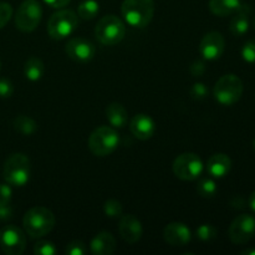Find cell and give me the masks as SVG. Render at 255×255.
Masks as SVG:
<instances>
[{
    "label": "cell",
    "instance_id": "6da1fadb",
    "mask_svg": "<svg viewBox=\"0 0 255 255\" xmlns=\"http://www.w3.org/2000/svg\"><path fill=\"white\" fill-rule=\"evenodd\" d=\"M54 213L46 207H32L31 209L25 213L22 219L25 233L31 238H41L46 236L55 227Z\"/></svg>",
    "mask_w": 255,
    "mask_h": 255
},
{
    "label": "cell",
    "instance_id": "7a4b0ae2",
    "mask_svg": "<svg viewBox=\"0 0 255 255\" xmlns=\"http://www.w3.org/2000/svg\"><path fill=\"white\" fill-rule=\"evenodd\" d=\"M125 21L132 27L142 29L151 22L154 14L153 0H124L121 6Z\"/></svg>",
    "mask_w": 255,
    "mask_h": 255
},
{
    "label": "cell",
    "instance_id": "3957f363",
    "mask_svg": "<svg viewBox=\"0 0 255 255\" xmlns=\"http://www.w3.org/2000/svg\"><path fill=\"white\" fill-rule=\"evenodd\" d=\"M31 166L27 156L14 153L6 159L2 169V176L7 184L14 187H24L29 182Z\"/></svg>",
    "mask_w": 255,
    "mask_h": 255
},
{
    "label": "cell",
    "instance_id": "277c9868",
    "mask_svg": "<svg viewBox=\"0 0 255 255\" xmlns=\"http://www.w3.org/2000/svg\"><path fill=\"white\" fill-rule=\"evenodd\" d=\"M95 35L102 45L112 46L124 40L126 35V26L116 15H106L97 22Z\"/></svg>",
    "mask_w": 255,
    "mask_h": 255
},
{
    "label": "cell",
    "instance_id": "5b68a950",
    "mask_svg": "<svg viewBox=\"0 0 255 255\" xmlns=\"http://www.w3.org/2000/svg\"><path fill=\"white\" fill-rule=\"evenodd\" d=\"M243 90V82L237 75L227 74L217 81L213 95L221 105L232 106L241 100Z\"/></svg>",
    "mask_w": 255,
    "mask_h": 255
},
{
    "label": "cell",
    "instance_id": "8992f818",
    "mask_svg": "<svg viewBox=\"0 0 255 255\" xmlns=\"http://www.w3.org/2000/svg\"><path fill=\"white\" fill-rule=\"evenodd\" d=\"M120 142L119 133L112 127L101 126L95 129L89 138V148L95 156L105 157L117 148Z\"/></svg>",
    "mask_w": 255,
    "mask_h": 255
},
{
    "label": "cell",
    "instance_id": "52a82bcc",
    "mask_svg": "<svg viewBox=\"0 0 255 255\" xmlns=\"http://www.w3.org/2000/svg\"><path fill=\"white\" fill-rule=\"evenodd\" d=\"M79 26V16L72 10H59L51 15L47 22V32L55 40L70 36Z\"/></svg>",
    "mask_w": 255,
    "mask_h": 255
},
{
    "label": "cell",
    "instance_id": "ba28073f",
    "mask_svg": "<svg viewBox=\"0 0 255 255\" xmlns=\"http://www.w3.org/2000/svg\"><path fill=\"white\" fill-rule=\"evenodd\" d=\"M172 168L177 178L182 181H194L203 173L204 166L198 154L187 152V153L179 154L174 159Z\"/></svg>",
    "mask_w": 255,
    "mask_h": 255
},
{
    "label": "cell",
    "instance_id": "9c48e42d",
    "mask_svg": "<svg viewBox=\"0 0 255 255\" xmlns=\"http://www.w3.org/2000/svg\"><path fill=\"white\" fill-rule=\"evenodd\" d=\"M41 16L42 9L37 0H24L15 14V25L20 31L31 32L40 24Z\"/></svg>",
    "mask_w": 255,
    "mask_h": 255
},
{
    "label": "cell",
    "instance_id": "30bf717a",
    "mask_svg": "<svg viewBox=\"0 0 255 255\" xmlns=\"http://www.w3.org/2000/svg\"><path fill=\"white\" fill-rule=\"evenodd\" d=\"M26 247L25 233L16 226H6L0 231V248L7 255H20Z\"/></svg>",
    "mask_w": 255,
    "mask_h": 255
},
{
    "label": "cell",
    "instance_id": "8fae6325",
    "mask_svg": "<svg viewBox=\"0 0 255 255\" xmlns=\"http://www.w3.org/2000/svg\"><path fill=\"white\" fill-rule=\"evenodd\" d=\"M229 238L234 244H246L255 236V218L251 214H241L229 227Z\"/></svg>",
    "mask_w": 255,
    "mask_h": 255
},
{
    "label": "cell",
    "instance_id": "7c38bea8",
    "mask_svg": "<svg viewBox=\"0 0 255 255\" xmlns=\"http://www.w3.org/2000/svg\"><path fill=\"white\" fill-rule=\"evenodd\" d=\"M226 49V40L224 36L218 31H211L206 34L199 44V51L203 59L217 60L223 55Z\"/></svg>",
    "mask_w": 255,
    "mask_h": 255
},
{
    "label": "cell",
    "instance_id": "4fadbf2b",
    "mask_svg": "<svg viewBox=\"0 0 255 255\" xmlns=\"http://www.w3.org/2000/svg\"><path fill=\"white\" fill-rule=\"evenodd\" d=\"M95 49L91 41L82 37H74L66 45V54L71 60L77 62H87L94 59Z\"/></svg>",
    "mask_w": 255,
    "mask_h": 255
},
{
    "label": "cell",
    "instance_id": "5bb4252c",
    "mask_svg": "<svg viewBox=\"0 0 255 255\" xmlns=\"http://www.w3.org/2000/svg\"><path fill=\"white\" fill-rule=\"evenodd\" d=\"M119 232L120 236L122 237L125 242L133 244L141 239L143 228H142L141 222L133 214H126V216H122L121 219H120Z\"/></svg>",
    "mask_w": 255,
    "mask_h": 255
},
{
    "label": "cell",
    "instance_id": "9a60e30c",
    "mask_svg": "<svg viewBox=\"0 0 255 255\" xmlns=\"http://www.w3.org/2000/svg\"><path fill=\"white\" fill-rule=\"evenodd\" d=\"M163 238L169 246L184 247L191 242L192 234L188 227L179 222L169 223L163 231Z\"/></svg>",
    "mask_w": 255,
    "mask_h": 255
},
{
    "label": "cell",
    "instance_id": "2e32d148",
    "mask_svg": "<svg viewBox=\"0 0 255 255\" xmlns=\"http://www.w3.org/2000/svg\"><path fill=\"white\" fill-rule=\"evenodd\" d=\"M129 129L132 134L137 137L141 141H147L151 138L156 131V125L154 121L148 116V115L139 114L136 115L129 122Z\"/></svg>",
    "mask_w": 255,
    "mask_h": 255
},
{
    "label": "cell",
    "instance_id": "e0dca14e",
    "mask_svg": "<svg viewBox=\"0 0 255 255\" xmlns=\"http://www.w3.org/2000/svg\"><path fill=\"white\" fill-rule=\"evenodd\" d=\"M232 159L224 153L213 154L207 162V172L213 178H223L231 172Z\"/></svg>",
    "mask_w": 255,
    "mask_h": 255
},
{
    "label": "cell",
    "instance_id": "ac0fdd59",
    "mask_svg": "<svg viewBox=\"0 0 255 255\" xmlns=\"http://www.w3.org/2000/svg\"><path fill=\"white\" fill-rule=\"evenodd\" d=\"M90 249L95 255H111L116 249V239L109 232H101L91 241Z\"/></svg>",
    "mask_w": 255,
    "mask_h": 255
},
{
    "label": "cell",
    "instance_id": "d6986e66",
    "mask_svg": "<svg viewBox=\"0 0 255 255\" xmlns=\"http://www.w3.org/2000/svg\"><path fill=\"white\" fill-rule=\"evenodd\" d=\"M251 11L252 9L249 5L242 4L238 11L234 12V16L231 21V26H229V30H231V32L234 36H243V35L248 32Z\"/></svg>",
    "mask_w": 255,
    "mask_h": 255
},
{
    "label": "cell",
    "instance_id": "ffe728a7",
    "mask_svg": "<svg viewBox=\"0 0 255 255\" xmlns=\"http://www.w3.org/2000/svg\"><path fill=\"white\" fill-rule=\"evenodd\" d=\"M106 117L111 126L116 128H124L128 122L127 110L119 102H112L106 107Z\"/></svg>",
    "mask_w": 255,
    "mask_h": 255
},
{
    "label": "cell",
    "instance_id": "44dd1931",
    "mask_svg": "<svg viewBox=\"0 0 255 255\" xmlns=\"http://www.w3.org/2000/svg\"><path fill=\"white\" fill-rule=\"evenodd\" d=\"M242 6L241 0H209V10L217 16H228Z\"/></svg>",
    "mask_w": 255,
    "mask_h": 255
},
{
    "label": "cell",
    "instance_id": "7402d4cb",
    "mask_svg": "<svg viewBox=\"0 0 255 255\" xmlns=\"http://www.w3.org/2000/svg\"><path fill=\"white\" fill-rule=\"evenodd\" d=\"M45 72V65L39 57H30L24 65V74L30 81H39Z\"/></svg>",
    "mask_w": 255,
    "mask_h": 255
},
{
    "label": "cell",
    "instance_id": "603a6c76",
    "mask_svg": "<svg viewBox=\"0 0 255 255\" xmlns=\"http://www.w3.org/2000/svg\"><path fill=\"white\" fill-rule=\"evenodd\" d=\"M14 127L19 133L24 136H30L37 129L36 122L31 117L25 116V115H20L14 120Z\"/></svg>",
    "mask_w": 255,
    "mask_h": 255
},
{
    "label": "cell",
    "instance_id": "cb8c5ba5",
    "mask_svg": "<svg viewBox=\"0 0 255 255\" xmlns=\"http://www.w3.org/2000/svg\"><path fill=\"white\" fill-rule=\"evenodd\" d=\"M100 11V5L96 0H84L77 7V14L81 19L91 20L97 16Z\"/></svg>",
    "mask_w": 255,
    "mask_h": 255
},
{
    "label": "cell",
    "instance_id": "d4e9b609",
    "mask_svg": "<svg viewBox=\"0 0 255 255\" xmlns=\"http://www.w3.org/2000/svg\"><path fill=\"white\" fill-rule=\"evenodd\" d=\"M217 183L214 182L213 177H206L202 178L197 184V192L203 198H212L217 193Z\"/></svg>",
    "mask_w": 255,
    "mask_h": 255
},
{
    "label": "cell",
    "instance_id": "484cf974",
    "mask_svg": "<svg viewBox=\"0 0 255 255\" xmlns=\"http://www.w3.org/2000/svg\"><path fill=\"white\" fill-rule=\"evenodd\" d=\"M104 212L109 218H119L122 216V204L116 199H109L105 202Z\"/></svg>",
    "mask_w": 255,
    "mask_h": 255
},
{
    "label": "cell",
    "instance_id": "4316f807",
    "mask_svg": "<svg viewBox=\"0 0 255 255\" xmlns=\"http://www.w3.org/2000/svg\"><path fill=\"white\" fill-rule=\"evenodd\" d=\"M217 234H218V232H217L216 227H213L212 224H202L197 229V237L203 242L212 241V239L216 238Z\"/></svg>",
    "mask_w": 255,
    "mask_h": 255
},
{
    "label": "cell",
    "instance_id": "83f0119b",
    "mask_svg": "<svg viewBox=\"0 0 255 255\" xmlns=\"http://www.w3.org/2000/svg\"><path fill=\"white\" fill-rule=\"evenodd\" d=\"M56 252V247L51 242L40 241L34 246V254L36 255H55Z\"/></svg>",
    "mask_w": 255,
    "mask_h": 255
},
{
    "label": "cell",
    "instance_id": "f1b7e54d",
    "mask_svg": "<svg viewBox=\"0 0 255 255\" xmlns=\"http://www.w3.org/2000/svg\"><path fill=\"white\" fill-rule=\"evenodd\" d=\"M86 246H85V243H82L81 241L71 242V243L67 244L66 249H65V253L67 255H84L86 254Z\"/></svg>",
    "mask_w": 255,
    "mask_h": 255
},
{
    "label": "cell",
    "instance_id": "f546056e",
    "mask_svg": "<svg viewBox=\"0 0 255 255\" xmlns=\"http://www.w3.org/2000/svg\"><path fill=\"white\" fill-rule=\"evenodd\" d=\"M242 57L247 62L255 64V40H251L244 44L243 49H242Z\"/></svg>",
    "mask_w": 255,
    "mask_h": 255
},
{
    "label": "cell",
    "instance_id": "4dcf8cb0",
    "mask_svg": "<svg viewBox=\"0 0 255 255\" xmlns=\"http://www.w3.org/2000/svg\"><path fill=\"white\" fill-rule=\"evenodd\" d=\"M12 15L11 5L7 2H0V29L9 22Z\"/></svg>",
    "mask_w": 255,
    "mask_h": 255
},
{
    "label": "cell",
    "instance_id": "1f68e13d",
    "mask_svg": "<svg viewBox=\"0 0 255 255\" xmlns=\"http://www.w3.org/2000/svg\"><path fill=\"white\" fill-rule=\"evenodd\" d=\"M208 95V89L202 82H196L191 89V96L194 100H203Z\"/></svg>",
    "mask_w": 255,
    "mask_h": 255
},
{
    "label": "cell",
    "instance_id": "d6a6232c",
    "mask_svg": "<svg viewBox=\"0 0 255 255\" xmlns=\"http://www.w3.org/2000/svg\"><path fill=\"white\" fill-rule=\"evenodd\" d=\"M14 92V85L10 80L0 79V97L1 99H7Z\"/></svg>",
    "mask_w": 255,
    "mask_h": 255
},
{
    "label": "cell",
    "instance_id": "836d02e7",
    "mask_svg": "<svg viewBox=\"0 0 255 255\" xmlns=\"http://www.w3.org/2000/svg\"><path fill=\"white\" fill-rule=\"evenodd\" d=\"M12 197V191L7 184H0V206L10 204Z\"/></svg>",
    "mask_w": 255,
    "mask_h": 255
},
{
    "label": "cell",
    "instance_id": "e575fe53",
    "mask_svg": "<svg viewBox=\"0 0 255 255\" xmlns=\"http://www.w3.org/2000/svg\"><path fill=\"white\" fill-rule=\"evenodd\" d=\"M189 71H191V74L193 75V76H202V75L204 74V71H206V65H204L203 61L197 60V61H194L193 64H192Z\"/></svg>",
    "mask_w": 255,
    "mask_h": 255
},
{
    "label": "cell",
    "instance_id": "d590c367",
    "mask_svg": "<svg viewBox=\"0 0 255 255\" xmlns=\"http://www.w3.org/2000/svg\"><path fill=\"white\" fill-rule=\"evenodd\" d=\"M12 217V207L11 204H5L0 206V219L1 221H7Z\"/></svg>",
    "mask_w": 255,
    "mask_h": 255
},
{
    "label": "cell",
    "instance_id": "8d00e7d4",
    "mask_svg": "<svg viewBox=\"0 0 255 255\" xmlns=\"http://www.w3.org/2000/svg\"><path fill=\"white\" fill-rule=\"evenodd\" d=\"M44 1L54 9H61V7L69 5L71 0H44Z\"/></svg>",
    "mask_w": 255,
    "mask_h": 255
},
{
    "label": "cell",
    "instance_id": "74e56055",
    "mask_svg": "<svg viewBox=\"0 0 255 255\" xmlns=\"http://www.w3.org/2000/svg\"><path fill=\"white\" fill-rule=\"evenodd\" d=\"M248 204H249V207H251L252 211L255 212V192H253V193L251 194V197H249Z\"/></svg>",
    "mask_w": 255,
    "mask_h": 255
},
{
    "label": "cell",
    "instance_id": "f35d334b",
    "mask_svg": "<svg viewBox=\"0 0 255 255\" xmlns=\"http://www.w3.org/2000/svg\"><path fill=\"white\" fill-rule=\"evenodd\" d=\"M242 254H244V255H255V249H248V251L242 252Z\"/></svg>",
    "mask_w": 255,
    "mask_h": 255
},
{
    "label": "cell",
    "instance_id": "ab89813d",
    "mask_svg": "<svg viewBox=\"0 0 255 255\" xmlns=\"http://www.w3.org/2000/svg\"><path fill=\"white\" fill-rule=\"evenodd\" d=\"M253 26H254V29H255V17H254V20H253Z\"/></svg>",
    "mask_w": 255,
    "mask_h": 255
},
{
    "label": "cell",
    "instance_id": "60d3db41",
    "mask_svg": "<svg viewBox=\"0 0 255 255\" xmlns=\"http://www.w3.org/2000/svg\"><path fill=\"white\" fill-rule=\"evenodd\" d=\"M253 146H254V149H255V139H254V142H253Z\"/></svg>",
    "mask_w": 255,
    "mask_h": 255
}]
</instances>
